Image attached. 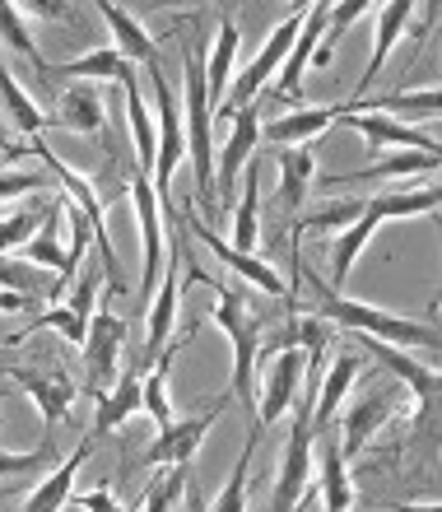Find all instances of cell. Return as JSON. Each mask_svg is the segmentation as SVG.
<instances>
[{
    "label": "cell",
    "mask_w": 442,
    "mask_h": 512,
    "mask_svg": "<svg viewBox=\"0 0 442 512\" xmlns=\"http://www.w3.org/2000/svg\"><path fill=\"white\" fill-rule=\"evenodd\" d=\"M298 275L317 289V317H322L331 331L340 326V331H354V336L377 340V345H396V350H438V331H433L429 322L396 317V312H382V308H373V303L335 294V289H326L303 261H298Z\"/></svg>",
    "instance_id": "1"
},
{
    "label": "cell",
    "mask_w": 442,
    "mask_h": 512,
    "mask_svg": "<svg viewBox=\"0 0 442 512\" xmlns=\"http://www.w3.org/2000/svg\"><path fill=\"white\" fill-rule=\"evenodd\" d=\"M438 210V182H424L419 191H391V196H373V201H359V215L349 219L340 238H335L326 252H331V284L326 289H345L349 270L363 256V247L373 243V233L387 224V219H415V215H433Z\"/></svg>",
    "instance_id": "2"
},
{
    "label": "cell",
    "mask_w": 442,
    "mask_h": 512,
    "mask_svg": "<svg viewBox=\"0 0 442 512\" xmlns=\"http://www.w3.org/2000/svg\"><path fill=\"white\" fill-rule=\"evenodd\" d=\"M191 280H201L205 289H215L219 303H215V326L228 336V345H233V382H228V396L233 401H242L247 410H252V391H256V350H261V336H266V322L252 312V303H247V294H242L238 284H215L205 280L201 270L191 266Z\"/></svg>",
    "instance_id": "3"
},
{
    "label": "cell",
    "mask_w": 442,
    "mask_h": 512,
    "mask_svg": "<svg viewBox=\"0 0 442 512\" xmlns=\"http://www.w3.org/2000/svg\"><path fill=\"white\" fill-rule=\"evenodd\" d=\"M14 154H38L42 168L66 187V201L75 205V210H84V219H89V229H94V243H98V256H103V275H108V289L112 294H131L126 289V275H121V261H117V247H112V233H108V205H103V196L94 191V182L80 173V168H70L66 159H56L52 149H47V140H28V145H19Z\"/></svg>",
    "instance_id": "4"
},
{
    "label": "cell",
    "mask_w": 442,
    "mask_h": 512,
    "mask_svg": "<svg viewBox=\"0 0 442 512\" xmlns=\"http://www.w3.org/2000/svg\"><path fill=\"white\" fill-rule=\"evenodd\" d=\"M317 429H312V396L294 401V419H289V438L280 452V475L270 489V512H298V503L308 499L312 471H317Z\"/></svg>",
    "instance_id": "5"
},
{
    "label": "cell",
    "mask_w": 442,
    "mask_h": 512,
    "mask_svg": "<svg viewBox=\"0 0 442 512\" xmlns=\"http://www.w3.org/2000/svg\"><path fill=\"white\" fill-rule=\"evenodd\" d=\"M261 382L252 391V424L256 429H270L275 419H284L298 401V382L308 373V354L303 350H280L256 364Z\"/></svg>",
    "instance_id": "6"
},
{
    "label": "cell",
    "mask_w": 442,
    "mask_h": 512,
    "mask_svg": "<svg viewBox=\"0 0 442 512\" xmlns=\"http://www.w3.org/2000/svg\"><path fill=\"white\" fill-rule=\"evenodd\" d=\"M149 84H154V112H159V131H154V196L168 205V187H173V173L187 159V135H182V108H177V94L168 89L159 66H145Z\"/></svg>",
    "instance_id": "7"
},
{
    "label": "cell",
    "mask_w": 442,
    "mask_h": 512,
    "mask_svg": "<svg viewBox=\"0 0 442 512\" xmlns=\"http://www.w3.org/2000/svg\"><path fill=\"white\" fill-rule=\"evenodd\" d=\"M84 391L103 396L121 378V354H126V317L112 308H94L89 317V336H84Z\"/></svg>",
    "instance_id": "8"
},
{
    "label": "cell",
    "mask_w": 442,
    "mask_h": 512,
    "mask_svg": "<svg viewBox=\"0 0 442 512\" xmlns=\"http://www.w3.org/2000/svg\"><path fill=\"white\" fill-rule=\"evenodd\" d=\"M303 14H308V10H294L289 19H280V24H275V33L266 38V47L252 56V66H242L238 80L228 84L224 112H238V108H247V103H256V94H261V89L280 75L284 56H289V47H294V38H298V28H303Z\"/></svg>",
    "instance_id": "9"
},
{
    "label": "cell",
    "mask_w": 442,
    "mask_h": 512,
    "mask_svg": "<svg viewBox=\"0 0 442 512\" xmlns=\"http://www.w3.org/2000/svg\"><path fill=\"white\" fill-rule=\"evenodd\" d=\"M0 373L14 382V387L24 391L28 401L38 405V415H42V424L52 429V424H61V419L70 415V405H75V378H70L61 364H42L38 359V368H28V364H0Z\"/></svg>",
    "instance_id": "10"
},
{
    "label": "cell",
    "mask_w": 442,
    "mask_h": 512,
    "mask_svg": "<svg viewBox=\"0 0 442 512\" xmlns=\"http://www.w3.org/2000/svg\"><path fill=\"white\" fill-rule=\"evenodd\" d=\"M224 405H228V391L224 396H210L191 419H173L168 429H159V438H154L149 452H145V466H187V461H196L205 433L219 424Z\"/></svg>",
    "instance_id": "11"
},
{
    "label": "cell",
    "mask_w": 442,
    "mask_h": 512,
    "mask_svg": "<svg viewBox=\"0 0 442 512\" xmlns=\"http://www.w3.org/2000/svg\"><path fill=\"white\" fill-rule=\"evenodd\" d=\"M131 210H135V224H140V256H145L140 289L154 294V280L163 275V261H168V238H163V210L168 205L154 196V182L140 168L131 173Z\"/></svg>",
    "instance_id": "12"
},
{
    "label": "cell",
    "mask_w": 442,
    "mask_h": 512,
    "mask_svg": "<svg viewBox=\"0 0 442 512\" xmlns=\"http://www.w3.org/2000/svg\"><path fill=\"white\" fill-rule=\"evenodd\" d=\"M256 140H261V103H247V108L233 112V131H228L224 149L215 154V201H219V210H228V201H233L238 173H242V163H252Z\"/></svg>",
    "instance_id": "13"
},
{
    "label": "cell",
    "mask_w": 442,
    "mask_h": 512,
    "mask_svg": "<svg viewBox=\"0 0 442 512\" xmlns=\"http://www.w3.org/2000/svg\"><path fill=\"white\" fill-rule=\"evenodd\" d=\"M182 229H187L191 238H201V243L210 247V252H215L228 270H238V275H242L247 284H252V289H261V294H270V298H284V294H289V284H284L280 270L270 266V261H261V256H242V252H233V247H228L224 238H219V233L201 219V210L182 215Z\"/></svg>",
    "instance_id": "14"
},
{
    "label": "cell",
    "mask_w": 442,
    "mask_h": 512,
    "mask_svg": "<svg viewBox=\"0 0 442 512\" xmlns=\"http://www.w3.org/2000/svg\"><path fill=\"white\" fill-rule=\"evenodd\" d=\"M182 247H168V261H163V275H159V298L149 303V326H145V364H154L168 340H173V326H177V303H182Z\"/></svg>",
    "instance_id": "15"
},
{
    "label": "cell",
    "mask_w": 442,
    "mask_h": 512,
    "mask_svg": "<svg viewBox=\"0 0 442 512\" xmlns=\"http://www.w3.org/2000/svg\"><path fill=\"white\" fill-rule=\"evenodd\" d=\"M335 122L349 126V131H359L373 149H424V154H438V140H433V135L415 131V126H405L401 117H387V112H349V108H340Z\"/></svg>",
    "instance_id": "16"
},
{
    "label": "cell",
    "mask_w": 442,
    "mask_h": 512,
    "mask_svg": "<svg viewBox=\"0 0 442 512\" xmlns=\"http://www.w3.org/2000/svg\"><path fill=\"white\" fill-rule=\"evenodd\" d=\"M391 415H396V387H368L359 401L345 410V457H359L363 447L377 438V429H387Z\"/></svg>",
    "instance_id": "17"
},
{
    "label": "cell",
    "mask_w": 442,
    "mask_h": 512,
    "mask_svg": "<svg viewBox=\"0 0 442 512\" xmlns=\"http://www.w3.org/2000/svg\"><path fill=\"white\" fill-rule=\"evenodd\" d=\"M326 14H331V5H308V14H303V28H298L294 47L284 56L280 89H275L284 103H308V98H303V70L312 66V52H317V42H322V33H326Z\"/></svg>",
    "instance_id": "18"
},
{
    "label": "cell",
    "mask_w": 442,
    "mask_h": 512,
    "mask_svg": "<svg viewBox=\"0 0 442 512\" xmlns=\"http://www.w3.org/2000/svg\"><path fill=\"white\" fill-rule=\"evenodd\" d=\"M410 24H415V5H410V0H391V5H382V10H377L373 56H368V66H363V80H359V89H354V98H349V103H363V98H368V89L377 84V75L387 70L391 47L405 38V28H410Z\"/></svg>",
    "instance_id": "19"
},
{
    "label": "cell",
    "mask_w": 442,
    "mask_h": 512,
    "mask_svg": "<svg viewBox=\"0 0 442 512\" xmlns=\"http://www.w3.org/2000/svg\"><path fill=\"white\" fill-rule=\"evenodd\" d=\"M238 42H242V28H238V10H224L215 28V47L201 56L205 61V98L210 108H224V94H228V75L238 66Z\"/></svg>",
    "instance_id": "20"
},
{
    "label": "cell",
    "mask_w": 442,
    "mask_h": 512,
    "mask_svg": "<svg viewBox=\"0 0 442 512\" xmlns=\"http://www.w3.org/2000/svg\"><path fill=\"white\" fill-rule=\"evenodd\" d=\"M438 177V154H424V149H396L387 159L368 163V168H354L345 177H322V187H359V182H396V177Z\"/></svg>",
    "instance_id": "21"
},
{
    "label": "cell",
    "mask_w": 442,
    "mask_h": 512,
    "mask_svg": "<svg viewBox=\"0 0 442 512\" xmlns=\"http://www.w3.org/2000/svg\"><path fill=\"white\" fill-rule=\"evenodd\" d=\"M47 80H70V84H89V80H108V84H135V66L117 47H94V52L75 56L66 66H52L47 70Z\"/></svg>",
    "instance_id": "22"
},
{
    "label": "cell",
    "mask_w": 442,
    "mask_h": 512,
    "mask_svg": "<svg viewBox=\"0 0 442 512\" xmlns=\"http://www.w3.org/2000/svg\"><path fill=\"white\" fill-rule=\"evenodd\" d=\"M89 457H94V438H89V443H80L66 461H61V466H52V471L42 475V485L24 499V512H61V508H66L70 494H75V475L84 471V461H89Z\"/></svg>",
    "instance_id": "23"
},
{
    "label": "cell",
    "mask_w": 442,
    "mask_h": 512,
    "mask_svg": "<svg viewBox=\"0 0 442 512\" xmlns=\"http://www.w3.org/2000/svg\"><path fill=\"white\" fill-rule=\"evenodd\" d=\"M359 354H340V359H331V368H326V378H317V391H312V429L326 433L331 429V419L340 415V401L349 396V387L359 382Z\"/></svg>",
    "instance_id": "24"
},
{
    "label": "cell",
    "mask_w": 442,
    "mask_h": 512,
    "mask_svg": "<svg viewBox=\"0 0 442 512\" xmlns=\"http://www.w3.org/2000/svg\"><path fill=\"white\" fill-rule=\"evenodd\" d=\"M135 415H140V373H135V368H121V378L98 396V415H94L89 438H108V433L126 429Z\"/></svg>",
    "instance_id": "25"
},
{
    "label": "cell",
    "mask_w": 442,
    "mask_h": 512,
    "mask_svg": "<svg viewBox=\"0 0 442 512\" xmlns=\"http://www.w3.org/2000/svg\"><path fill=\"white\" fill-rule=\"evenodd\" d=\"M52 122L70 135H98L103 122H108V112H103L98 89H89V84H70V89L56 94V117Z\"/></svg>",
    "instance_id": "26"
},
{
    "label": "cell",
    "mask_w": 442,
    "mask_h": 512,
    "mask_svg": "<svg viewBox=\"0 0 442 512\" xmlns=\"http://www.w3.org/2000/svg\"><path fill=\"white\" fill-rule=\"evenodd\" d=\"M98 14H103V24L112 28V38H117V52L131 61V66H159V47H154V38L145 33V24L135 19L126 5H98Z\"/></svg>",
    "instance_id": "27"
},
{
    "label": "cell",
    "mask_w": 442,
    "mask_h": 512,
    "mask_svg": "<svg viewBox=\"0 0 442 512\" xmlns=\"http://www.w3.org/2000/svg\"><path fill=\"white\" fill-rule=\"evenodd\" d=\"M261 163H247V173H242V201L233 210V252L242 256H256V243H261Z\"/></svg>",
    "instance_id": "28"
},
{
    "label": "cell",
    "mask_w": 442,
    "mask_h": 512,
    "mask_svg": "<svg viewBox=\"0 0 442 512\" xmlns=\"http://www.w3.org/2000/svg\"><path fill=\"white\" fill-rule=\"evenodd\" d=\"M340 108H345V103H335V108H298V112H289V117H280V122H270L266 126V140H270V145H280V149L312 145L317 135L335 126Z\"/></svg>",
    "instance_id": "29"
},
{
    "label": "cell",
    "mask_w": 442,
    "mask_h": 512,
    "mask_svg": "<svg viewBox=\"0 0 442 512\" xmlns=\"http://www.w3.org/2000/svg\"><path fill=\"white\" fill-rule=\"evenodd\" d=\"M312 177H317V154L312 145H294V149H280V210H303L312 191Z\"/></svg>",
    "instance_id": "30"
},
{
    "label": "cell",
    "mask_w": 442,
    "mask_h": 512,
    "mask_svg": "<svg viewBox=\"0 0 442 512\" xmlns=\"http://www.w3.org/2000/svg\"><path fill=\"white\" fill-rule=\"evenodd\" d=\"M317 489H322L326 512H349L354 508V485H349V457L340 452V443L322 447V466L312 471Z\"/></svg>",
    "instance_id": "31"
},
{
    "label": "cell",
    "mask_w": 442,
    "mask_h": 512,
    "mask_svg": "<svg viewBox=\"0 0 442 512\" xmlns=\"http://www.w3.org/2000/svg\"><path fill=\"white\" fill-rule=\"evenodd\" d=\"M0 108H5V117H10V126L19 135H42L47 131V112L28 98L24 84L14 80V70L5 66V56H0Z\"/></svg>",
    "instance_id": "32"
},
{
    "label": "cell",
    "mask_w": 442,
    "mask_h": 512,
    "mask_svg": "<svg viewBox=\"0 0 442 512\" xmlns=\"http://www.w3.org/2000/svg\"><path fill=\"white\" fill-rule=\"evenodd\" d=\"M61 224H66V215H61V201L47 205V219H42V229L28 238L19 252L28 256V266H38V270H66V243H61Z\"/></svg>",
    "instance_id": "33"
},
{
    "label": "cell",
    "mask_w": 442,
    "mask_h": 512,
    "mask_svg": "<svg viewBox=\"0 0 442 512\" xmlns=\"http://www.w3.org/2000/svg\"><path fill=\"white\" fill-rule=\"evenodd\" d=\"M363 345H368V354H373L382 368H391V373H396L405 387H415L424 405L438 401V373H433V368L415 364V359H410V354H401L396 345H377V340H363Z\"/></svg>",
    "instance_id": "34"
},
{
    "label": "cell",
    "mask_w": 442,
    "mask_h": 512,
    "mask_svg": "<svg viewBox=\"0 0 442 512\" xmlns=\"http://www.w3.org/2000/svg\"><path fill=\"white\" fill-rule=\"evenodd\" d=\"M121 94H126V122H131L135 159H140L135 168L149 177V173H154V145H159V140H154V117H149V103L140 98V89H135V84H126Z\"/></svg>",
    "instance_id": "35"
},
{
    "label": "cell",
    "mask_w": 442,
    "mask_h": 512,
    "mask_svg": "<svg viewBox=\"0 0 442 512\" xmlns=\"http://www.w3.org/2000/svg\"><path fill=\"white\" fill-rule=\"evenodd\" d=\"M0 38H5V47H10V52H19L24 61H33V70H38L42 80H47L52 61H47V56H42V47L33 42V33H28V19L19 14V5H5V0H0Z\"/></svg>",
    "instance_id": "36"
},
{
    "label": "cell",
    "mask_w": 442,
    "mask_h": 512,
    "mask_svg": "<svg viewBox=\"0 0 442 512\" xmlns=\"http://www.w3.org/2000/svg\"><path fill=\"white\" fill-rule=\"evenodd\" d=\"M256 438H261V429H247V443H242V457L238 466H233V475H228V485L219 489V499L215 508H205V512H247V475H252V452H256Z\"/></svg>",
    "instance_id": "37"
},
{
    "label": "cell",
    "mask_w": 442,
    "mask_h": 512,
    "mask_svg": "<svg viewBox=\"0 0 442 512\" xmlns=\"http://www.w3.org/2000/svg\"><path fill=\"white\" fill-rule=\"evenodd\" d=\"M363 14H373V5H363V0H349V5H331V14H326V33H322V42H317V52H312V66H317V70L331 66L335 42L345 38L349 24H359Z\"/></svg>",
    "instance_id": "38"
},
{
    "label": "cell",
    "mask_w": 442,
    "mask_h": 512,
    "mask_svg": "<svg viewBox=\"0 0 442 512\" xmlns=\"http://www.w3.org/2000/svg\"><path fill=\"white\" fill-rule=\"evenodd\" d=\"M191 471H196V461H187V466H168V475H163L159 485L145 489V508L140 512H177L182 508V489H187Z\"/></svg>",
    "instance_id": "39"
},
{
    "label": "cell",
    "mask_w": 442,
    "mask_h": 512,
    "mask_svg": "<svg viewBox=\"0 0 442 512\" xmlns=\"http://www.w3.org/2000/svg\"><path fill=\"white\" fill-rule=\"evenodd\" d=\"M42 219H47V210H38V205H19V210H10V215L0 219V252H19V247L42 229Z\"/></svg>",
    "instance_id": "40"
},
{
    "label": "cell",
    "mask_w": 442,
    "mask_h": 512,
    "mask_svg": "<svg viewBox=\"0 0 442 512\" xmlns=\"http://www.w3.org/2000/svg\"><path fill=\"white\" fill-rule=\"evenodd\" d=\"M52 457H56L52 438H42V447H33V452H0V480H14V475H38V471H52Z\"/></svg>",
    "instance_id": "41"
},
{
    "label": "cell",
    "mask_w": 442,
    "mask_h": 512,
    "mask_svg": "<svg viewBox=\"0 0 442 512\" xmlns=\"http://www.w3.org/2000/svg\"><path fill=\"white\" fill-rule=\"evenodd\" d=\"M47 182H52V177L24 173V168H10V173H0V205L24 201V196H38V191H47Z\"/></svg>",
    "instance_id": "42"
},
{
    "label": "cell",
    "mask_w": 442,
    "mask_h": 512,
    "mask_svg": "<svg viewBox=\"0 0 442 512\" xmlns=\"http://www.w3.org/2000/svg\"><path fill=\"white\" fill-rule=\"evenodd\" d=\"M19 14L24 19H66L70 5H61V0H19Z\"/></svg>",
    "instance_id": "43"
},
{
    "label": "cell",
    "mask_w": 442,
    "mask_h": 512,
    "mask_svg": "<svg viewBox=\"0 0 442 512\" xmlns=\"http://www.w3.org/2000/svg\"><path fill=\"white\" fill-rule=\"evenodd\" d=\"M80 508H84V512H131V508H121V503L112 499V489H108V485H98L94 494H84Z\"/></svg>",
    "instance_id": "44"
},
{
    "label": "cell",
    "mask_w": 442,
    "mask_h": 512,
    "mask_svg": "<svg viewBox=\"0 0 442 512\" xmlns=\"http://www.w3.org/2000/svg\"><path fill=\"white\" fill-rule=\"evenodd\" d=\"M182 512H205V503H201V485H196V471L187 475V489H182Z\"/></svg>",
    "instance_id": "45"
},
{
    "label": "cell",
    "mask_w": 442,
    "mask_h": 512,
    "mask_svg": "<svg viewBox=\"0 0 442 512\" xmlns=\"http://www.w3.org/2000/svg\"><path fill=\"white\" fill-rule=\"evenodd\" d=\"M38 298H24V294H10V289H0V312H24L33 308Z\"/></svg>",
    "instance_id": "46"
},
{
    "label": "cell",
    "mask_w": 442,
    "mask_h": 512,
    "mask_svg": "<svg viewBox=\"0 0 442 512\" xmlns=\"http://www.w3.org/2000/svg\"><path fill=\"white\" fill-rule=\"evenodd\" d=\"M391 512H442L438 503H424V508H391Z\"/></svg>",
    "instance_id": "47"
}]
</instances>
